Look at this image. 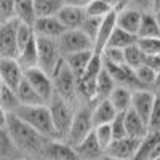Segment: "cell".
<instances>
[{
	"label": "cell",
	"instance_id": "obj_5",
	"mask_svg": "<svg viewBox=\"0 0 160 160\" xmlns=\"http://www.w3.org/2000/svg\"><path fill=\"white\" fill-rule=\"evenodd\" d=\"M93 130H95V123H93V117H91V106L80 104L75 111V117H74V122H72L66 142L75 148V146L83 142L91 135Z\"/></svg>",
	"mask_w": 160,
	"mask_h": 160
},
{
	"label": "cell",
	"instance_id": "obj_20",
	"mask_svg": "<svg viewBox=\"0 0 160 160\" xmlns=\"http://www.w3.org/2000/svg\"><path fill=\"white\" fill-rule=\"evenodd\" d=\"M117 114L118 112L115 111V108L112 106V102L109 99L99 101V102L91 106V117H93V123H95V127L112 123V120L117 117Z\"/></svg>",
	"mask_w": 160,
	"mask_h": 160
},
{
	"label": "cell",
	"instance_id": "obj_33",
	"mask_svg": "<svg viewBox=\"0 0 160 160\" xmlns=\"http://www.w3.org/2000/svg\"><path fill=\"white\" fill-rule=\"evenodd\" d=\"M135 74H136V78L138 82L142 88L146 90H152L154 88V83H155V78H157V72L152 71L151 68H148V66H141V68L135 69Z\"/></svg>",
	"mask_w": 160,
	"mask_h": 160
},
{
	"label": "cell",
	"instance_id": "obj_39",
	"mask_svg": "<svg viewBox=\"0 0 160 160\" xmlns=\"http://www.w3.org/2000/svg\"><path fill=\"white\" fill-rule=\"evenodd\" d=\"M34 37H35L34 28L26 26V24H19V29H18V48H19V51L28 47Z\"/></svg>",
	"mask_w": 160,
	"mask_h": 160
},
{
	"label": "cell",
	"instance_id": "obj_48",
	"mask_svg": "<svg viewBox=\"0 0 160 160\" xmlns=\"http://www.w3.org/2000/svg\"><path fill=\"white\" fill-rule=\"evenodd\" d=\"M160 8V0H152V11Z\"/></svg>",
	"mask_w": 160,
	"mask_h": 160
},
{
	"label": "cell",
	"instance_id": "obj_30",
	"mask_svg": "<svg viewBox=\"0 0 160 160\" xmlns=\"http://www.w3.org/2000/svg\"><path fill=\"white\" fill-rule=\"evenodd\" d=\"M16 93H18V99H19L21 106H42V104H47L42 99V96L29 85V82L26 78L22 80V83L19 85Z\"/></svg>",
	"mask_w": 160,
	"mask_h": 160
},
{
	"label": "cell",
	"instance_id": "obj_12",
	"mask_svg": "<svg viewBox=\"0 0 160 160\" xmlns=\"http://www.w3.org/2000/svg\"><path fill=\"white\" fill-rule=\"evenodd\" d=\"M157 93L154 90H136L133 91V104H131V111H135L144 122H148L149 125V118L151 112L155 102Z\"/></svg>",
	"mask_w": 160,
	"mask_h": 160
},
{
	"label": "cell",
	"instance_id": "obj_18",
	"mask_svg": "<svg viewBox=\"0 0 160 160\" xmlns=\"http://www.w3.org/2000/svg\"><path fill=\"white\" fill-rule=\"evenodd\" d=\"M117 28V11L111 13L109 16H106L102 19V24H101V29L98 32V37L95 40V53L98 55H102V51L108 48V43H109V38L114 32V29Z\"/></svg>",
	"mask_w": 160,
	"mask_h": 160
},
{
	"label": "cell",
	"instance_id": "obj_27",
	"mask_svg": "<svg viewBox=\"0 0 160 160\" xmlns=\"http://www.w3.org/2000/svg\"><path fill=\"white\" fill-rule=\"evenodd\" d=\"M155 37H160V24L157 22V18L152 11H146L142 13L138 38H155Z\"/></svg>",
	"mask_w": 160,
	"mask_h": 160
},
{
	"label": "cell",
	"instance_id": "obj_25",
	"mask_svg": "<svg viewBox=\"0 0 160 160\" xmlns=\"http://www.w3.org/2000/svg\"><path fill=\"white\" fill-rule=\"evenodd\" d=\"M18 62L19 66L26 71H29V69H34V68H38V50H37V37H34L29 45L26 47L24 50L19 51V55H18Z\"/></svg>",
	"mask_w": 160,
	"mask_h": 160
},
{
	"label": "cell",
	"instance_id": "obj_23",
	"mask_svg": "<svg viewBox=\"0 0 160 160\" xmlns=\"http://www.w3.org/2000/svg\"><path fill=\"white\" fill-rule=\"evenodd\" d=\"M115 88H117V83H115L114 77L104 68L96 80V101H95V104L99 101H104V99H109V96L112 95V91Z\"/></svg>",
	"mask_w": 160,
	"mask_h": 160
},
{
	"label": "cell",
	"instance_id": "obj_50",
	"mask_svg": "<svg viewBox=\"0 0 160 160\" xmlns=\"http://www.w3.org/2000/svg\"><path fill=\"white\" fill-rule=\"evenodd\" d=\"M99 160H118V158H114V157H109V155H106V154H104Z\"/></svg>",
	"mask_w": 160,
	"mask_h": 160
},
{
	"label": "cell",
	"instance_id": "obj_40",
	"mask_svg": "<svg viewBox=\"0 0 160 160\" xmlns=\"http://www.w3.org/2000/svg\"><path fill=\"white\" fill-rule=\"evenodd\" d=\"M138 45L146 55H160V37L155 38H138Z\"/></svg>",
	"mask_w": 160,
	"mask_h": 160
},
{
	"label": "cell",
	"instance_id": "obj_4",
	"mask_svg": "<svg viewBox=\"0 0 160 160\" xmlns=\"http://www.w3.org/2000/svg\"><path fill=\"white\" fill-rule=\"evenodd\" d=\"M53 82H55L56 96L62 98L64 101H68L78 108L80 101H78V95H77V77L71 71L69 66L66 64V61H62L58 66V69L55 71Z\"/></svg>",
	"mask_w": 160,
	"mask_h": 160
},
{
	"label": "cell",
	"instance_id": "obj_47",
	"mask_svg": "<svg viewBox=\"0 0 160 160\" xmlns=\"http://www.w3.org/2000/svg\"><path fill=\"white\" fill-rule=\"evenodd\" d=\"M155 93H160V72L157 74V78H155V83H154V88H152Z\"/></svg>",
	"mask_w": 160,
	"mask_h": 160
},
{
	"label": "cell",
	"instance_id": "obj_52",
	"mask_svg": "<svg viewBox=\"0 0 160 160\" xmlns=\"http://www.w3.org/2000/svg\"><path fill=\"white\" fill-rule=\"evenodd\" d=\"M155 160H160V157H157V158H155Z\"/></svg>",
	"mask_w": 160,
	"mask_h": 160
},
{
	"label": "cell",
	"instance_id": "obj_11",
	"mask_svg": "<svg viewBox=\"0 0 160 160\" xmlns=\"http://www.w3.org/2000/svg\"><path fill=\"white\" fill-rule=\"evenodd\" d=\"M40 160H80L75 149L66 141L50 139L42 152Z\"/></svg>",
	"mask_w": 160,
	"mask_h": 160
},
{
	"label": "cell",
	"instance_id": "obj_6",
	"mask_svg": "<svg viewBox=\"0 0 160 160\" xmlns=\"http://www.w3.org/2000/svg\"><path fill=\"white\" fill-rule=\"evenodd\" d=\"M37 50H38V68L43 72H47L50 77H53L58 66L64 61L58 40L37 37Z\"/></svg>",
	"mask_w": 160,
	"mask_h": 160
},
{
	"label": "cell",
	"instance_id": "obj_38",
	"mask_svg": "<svg viewBox=\"0 0 160 160\" xmlns=\"http://www.w3.org/2000/svg\"><path fill=\"white\" fill-rule=\"evenodd\" d=\"M16 18V0H0V22Z\"/></svg>",
	"mask_w": 160,
	"mask_h": 160
},
{
	"label": "cell",
	"instance_id": "obj_16",
	"mask_svg": "<svg viewBox=\"0 0 160 160\" xmlns=\"http://www.w3.org/2000/svg\"><path fill=\"white\" fill-rule=\"evenodd\" d=\"M141 19H142V11L127 7L123 10L117 11V28L123 29L130 34L138 35L139 26H141Z\"/></svg>",
	"mask_w": 160,
	"mask_h": 160
},
{
	"label": "cell",
	"instance_id": "obj_49",
	"mask_svg": "<svg viewBox=\"0 0 160 160\" xmlns=\"http://www.w3.org/2000/svg\"><path fill=\"white\" fill-rule=\"evenodd\" d=\"M152 13H154L155 18H157V22L160 24V8H158V10H155V11H152Z\"/></svg>",
	"mask_w": 160,
	"mask_h": 160
},
{
	"label": "cell",
	"instance_id": "obj_53",
	"mask_svg": "<svg viewBox=\"0 0 160 160\" xmlns=\"http://www.w3.org/2000/svg\"><path fill=\"white\" fill-rule=\"evenodd\" d=\"M18 2H21V0H16V3H18Z\"/></svg>",
	"mask_w": 160,
	"mask_h": 160
},
{
	"label": "cell",
	"instance_id": "obj_43",
	"mask_svg": "<svg viewBox=\"0 0 160 160\" xmlns=\"http://www.w3.org/2000/svg\"><path fill=\"white\" fill-rule=\"evenodd\" d=\"M128 7L131 8H136L142 13L146 11H152V0H130Z\"/></svg>",
	"mask_w": 160,
	"mask_h": 160
},
{
	"label": "cell",
	"instance_id": "obj_21",
	"mask_svg": "<svg viewBox=\"0 0 160 160\" xmlns=\"http://www.w3.org/2000/svg\"><path fill=\"white\" fill-rule=\"evenodd\" d=\"M125 125H127V135L130 138L135 139H144L149 135V125L135 112V111H128L125 114Z\"/></svg>",
	"mask_w": 160,
	"mask_h": 160
},
{
	"label": "cell",
	"instance_id": "obj_31",
	"mask_svg": "<svg viewBox=\"0 0 160 160\" xmlns=\"http://www.w3.org/2000/svg\"><path fill=\"white\" fill-rule=\"evenodd\" d=\"M16 19L21 24H26V26L34 28V24L37 21L34 0H21V2L16 3Z\"/></svg>",
	"mask_w": 160,
	"mask_h": 160
},
{
	"label": "cell",
	"instance_id": "obj_42",
	"mask_svg": "<svg viewBox=\"0 0 160 160\" xmlns=\"http://www.w3.org/2000/svg\"><path fill=\"white\" fill-rule=\"evenodd\" d=\"M149 131H160V93H157L155 102L149 118Z\"/></svg>",
	"mask_w": 160,
	"mask_h": 160
},
{
	"label": "cell",
	"instance_id": "obj_19",
	"mask_svg": "<svg viewBox=\"0 0 160 160\" xmlns=\"http://www.w3.org/2000/svg\"><path fill=\"white\" fill-rule=\"evenodd\" d=\"M74 149H75V152H77L80 160H99L106 154L104 149L101 148V144L98 142L95 133H91L83 142H80L78 146H75Z\"/></svg>",
	"mask_w": 160,
	"mask_h": 160
},
{
	"label": "cell",
	"instance_id": "obj_45",
	"mask_svg": "<svg viewBox=\"0 0 160 160\" xmlns=\"http://www.w3.org/2000/svg\"><path fill=\"white\" fill-rule=\"evenodd\" d=\"M93 0H64L66 5H71V7H77V8H87Z\"/></svg>",
	"mask_w": 160,
	"mask_h": 160
},
{
	"label": "cell",
	"instance_id": "obj_34",
	"mask_svg": "<svg viewBox=\"0 0 160 160\" xmlns=\"http://www.w3.org/2000/svg\"><path fill=\"white\" fill-rule=\"evenodd\" d=\"M93 133H95V136L98 139V142L101 144V148L104 149V152L108 151V148L114 142V131H112V127L111 123L108 125H99V127H95V130H93Z\"/></svg>",
	"mask_w": 160,
	"mask_h": 160
},
{
	"label": "cell",
	"instance_id": "obj_46",
	"mask_svg": "<svg viewBox=\"0 0 160 160\" xmlns=\"http://www.w3.org/2000/svg\"><path fill=\"white\" fill-rule=\"evenodd\" d=\"M104 3H108L114 11H118V8H120V3H122V0H102Z\"/></svg>",
	"mask_w": 160,
	"mask_h": 160
},
{
	"label": "cell",
	"instance_id": "obj_41",
	"mask_svg": "<svg viewBox=\"0 0 160 160\" xmlns=\"http://www.w3.org/2000/svg\"><path fill=\"white\" fill-rule=\"evenodd\" d=\"M112 131H114V138L115 139H122L127 138V125H125V114H117V117L112 120Z\"/></svg>",
	"mask_w": 160,
	"mask_h": 160
},
{
	"label": "cell",
	"instance_id": "obj_26",
	"mask_svg": "<svg viewBox=\"0 0 160 160\" xmlns=\"http://www.w3.org/2000/svg\"><path fill=\"white\" fill-rule=\"evenodd\" d=\"M19 108L21 102L18 99V93L8 88L7 85L0 83V109H2V114H15Z\"/></svg>",
	"mask_w": 160,
	"mask_h": 160
},
{
	"label": "cell",
	"instance_id": "obj_36",
	"mask_svg": "<svg viewBox=\"0 0 160 160\" xmlns=\"http://www.w3.org/2000/svg\"><path fill=\"white\" fill-rule=\"evenodd\" d=\"M101 24H102V19L101 18H93V16H87L85 21L82 22L80 26V31H82L88 38L93 40V43H95V40L98 37V32L101 29Z\"/></svg>",
	"mask_w": 160,
	"mask_h": 160
},
{
	"label": "cell",
	"instance_id": "obj_35",
	"mask_svg": "<svg viewBox=\"0 0 160 160\" xmlns=\"http://www.w3.org/2000/svg\"><path fill=\"white\" fill-rule=\"evenodd\" d=\"M85 13H87V16H93V18H101V19H104L106 16H109L111 13H114V10H112L108 3H104L102 0H93V2L85 8Z\"/></svg>",
	"mask_w": 160,
	"mask_h": 160
},
{
	"label": "cell",
	"instance_id": "obj_9",
	"mask_svg": "<svg viewBox=\"0 0 160 160\" xmlns=\"http://www.w3.org/2000/svg\"><path fill=\"white\" fill-rule=\"evenodd\" d=\"M24 78L29 82V85L38 93L42 99L48 104L51 102V99L56 96L55 91V82H53V77H50L47 72H43L40 68H34L24 72Z\"/></svg>",
	"mask_w": 160,
	"mask_h": 160
},
{
	"label": "cell",
	"instance_id": "obj_28",
	"mask_svg": "<svg viewBox=\"0 0 160 160\" xmlns=\"http://www.w3.org/2000/svg\"><path fill=\"white\" fill-rule=\"evenodd\" d=\"M64 0H34V7L38 18H53L64 7Z\"/></svg>",
	"mask_w": 160,
	"mask_h": 160
},
{
	"label": "cell",
	"instance_id": "obj_22",
	"mask_svg": "<svg viewBox=\"0 0 160 160\" xmlns=\"http://www.w3.org/2000/svg\"><path fill=\"white\" fill-rule=\"evenodd\" d=\"M109 101L115 108L118 114H127L131 111V104H133V90L127 87H118L112 91V95L109 96Z\"/></svg>",
	"mask_w": 160,
	"mask_h": 160
},
{
	"label": "cell",
	"instance_id": "obj_3",
	"mask_svg": "<svg viewBox=\"0 0 160 160\" xmlns=\"http://www.w3.org/2000/svg\"><path fill=\"white\" fill-rule=\"evenodd\" d=\"M48 108H50V112H51V117H53L55 128L58 131V139L66 141L69 131H71L72 122H74L77 106L64 101L59 96H55L51 99V102H48Z\"/></svg>",
	"mask_w": 160,
	"mask_h": 160
},
{
	"label": "cell",
	"instance_id": "obj_37",
	"mask_svg": "<svg viewBox=\"0 0 160 160\" xmlns=\"http://www.w3.org/2000/svg\"><path fill=\"white\" fill-rule=\"evenodd\" d=\"M101 56H102L104 64L125 66V50H120V48H106L102 51Z\"/></svg>",
	"mask_w": 160,
	"mask_h": 160
},
{
	"label": "cell",
	"instance_id": "obj_14",
	"mask_svg": "<svg viewBox=\"0 0 160 160\" xmlns=\"http://www.w3.org/2000/svg\"><path fill=\"white\" fill-rule=\"evenodd\" d=\"M157 157H160V131H149V135L141 139L133 160H155Z\"/></svg>",
	"mask_w": 160,
	"mask_h": 160
},
{
	"label": "cell",
	"instance_id": "obj_24",
	"mask_svg": "<svg viewBox=\"0 0 160 160\" xmlns=\"http://www.w3.org/2000/svg\"><path fill=\"white\" fill-rule=\"evenodd\" d=\"M93 55H95V51H82V53H75V55L64 56V61L71 68V71L75 74V77L80 78L85 74Z\"/></svg>",
	"mask_w": 160,
	"mask_h": 160
},
{
	"label": "cell",
	"instance_id": "obj_51",
	"mask_svg": "<svg viewBox=\"0 0 160 160\" xmlns=\"http://www.w3.org/2000/svg\"><path fill=\"white\" fill-rule=\"evenodd\" d=\"M19 160H29V158H19Z\"/></svg>",
	"mask_w": 160,
	"mask_h": 160
},
{
	"label": "cell",
	"instance_id": "obj_44",
	"mask_svg": "<svg viewBox=\"0 0 160 160\" xmlns=\"http://www.w3.org/2000/svg\"><path fill=\"white\" fill-rule=\"evenodd\" d=\"M144 66H148V68H151L152 71L158 74L160 72V55H146Z\"/></svg>",
	"mask_w": 160,
	"mask_h": 160
},
{
	"label": "cell",
	"instance_id": "obj_32",
	"mask_svg": "<svg viewBox=\"0 0 160 160\" xmlns=\"http://www.w3.org/2000/svg\"><path fill=\"white\" fill-rule=\"evenodd\" d=\"M144 59H146V53L141 50V47L138 43L131 45L130 48L125 50V64L131 69H138L144 64Z\"/></svg>",
	"mask_w": 160,
	"mask_h": 160
},
{
	"label": "cell",
	"instance_id": "obj_15",
	"mask_svg": "<svg viewBox=\"0 0 160 160\" xmlns=\"http://www.w3.org/2000/svg\"><path fill=\"white\" fill-rule=\"evenodd\" d=\"M34 32H35L37 37L58 40L66 32V28L59 22V19L56 16H53V18H38L35 21V24H34Z\"/></svg>",
	"mask_w": 160,
	"mask_h": 160
},
{
	"label": "cell",
	"instance_id": "obj_10",
	"mask_svg": "<svg viewBox=\"0 0 160 160\" xmlns=\"http://www.w3.org/2000/svg\"><path fill=\"white\" fill-rule=\"evenodd\" d=\"M24 80V69L19 66L18 59L0 58V83L18 91Z\"/></svg>",
	"mask_w": 160,
	"mask_h": 160
},
{
	"label": "cell",
	"instance_id": "obj_8",
	"mask_svg": "<svg viewBox=\"0 0 160 160\" xmlns=\"http://www.w3.org/2000/svg\"><path fill=\"white\" fill-rule=\"evenodd\" d=\"M19 21L13 18L10 21L0 22V56L16 59L19 55L18 48V29H19Z\"/></svg>",
	"mask_w": 160,
	"mask_h": 160
},
{
	"label": "cell",
	"instance_id": "obj_17",
	"mask_svg": "<svg viewBox=\"0 0 160 160\" xmlns=\"http://www.w3.org/2000/svg\"><path fill=\"white\" fill-rule=\"evenodd\" d=\"M56 18L66 28V31H71V29H80V26H82V22L87 18V13H85L83 8L64 5L61 8V11L56 15Z\"/></svg>",
	"mask_w": 160,
	"mask_h": 160
},
{
	"label": "cell",
	"instance_id": "obj_7",
	"mask_svg": "<svg viewBox=\"0 0 160 160\" xmlns=\"http://www.w3.org/2000/svg\"><path fill=\"white\" fill-rule=\"evenodd\" d=\"M58 45H59V50L62 53V56L75 55V53H82V51H95V43H93V40L88 38L80 29L66 31L58 38Z\"/></svg>",
	"mask_w": 160,
	"mask_h": 160
},
{
	"label": "cell",
	"instance_id": "obj_29",
	"mask_svg": "<svg viewBox=\"0 0 160 160\" xmlns=\"http://www.w3.org/2000/svg\"><path fill=\"white\" fill-rule=\"evenodd\" d=\"M138 43V35L135 34H130L120 28H115L111 38H109V43H108V48H120V50H127L130 48L131 45Z\"/></svg>",
	"mask_w": 160,
	"mask_h": 160
},
{
	"label": "cell",
	"instance_id": "obj_1",
	"mask_svg": "<svg viewBox=\"0 0 160 160\" xmlns=\"http://www.w3.org/2000/svg\"><path fill=\"white\" fill-rule=\"evenodd\" d=\"M2 127L8 131L11 141L15 142L24 158L40 160L47 142L50 141L48 138L40 135L37 130L22 122L15 114H2Z\"/></svg>",
	"mask_w": 160,
	"mask_h": 160
},
{
	"label": "cell",
	"instance_id": "obj_13",
	"mask_svg": "<svg viewBox=\"0 0 160 160\" xmlns=\"http://www.w3.org/2000/svg\"><path fill=\"white\" fill-rule=\"evenodd\" d=\"M139 139L135 138H122V139H114V142L108 148L106 155L118 158V160H133L139 148Z\"/></svg>",
	"mask_w": 160,
	"mask_h": 160
},
{
	"label": "cell",
	"instance_id": "obj_2",
	"mask_svg": "<svg viewBox=\"0 0 160 160\" xmlns=\"http://www.w3.org/2000/svg\"><path fill=\"white\" fill-rule=\"evenodd\" d=\"M16 117H19L22 122L31 125L34 130H37L40 135H43L48 139H58V131L53 123V117L50 112L48 104L42 106H21L15 112Z\"/></svg>",
	"mask_w": 160,
	"mask_h": 160
}]
</instances>
